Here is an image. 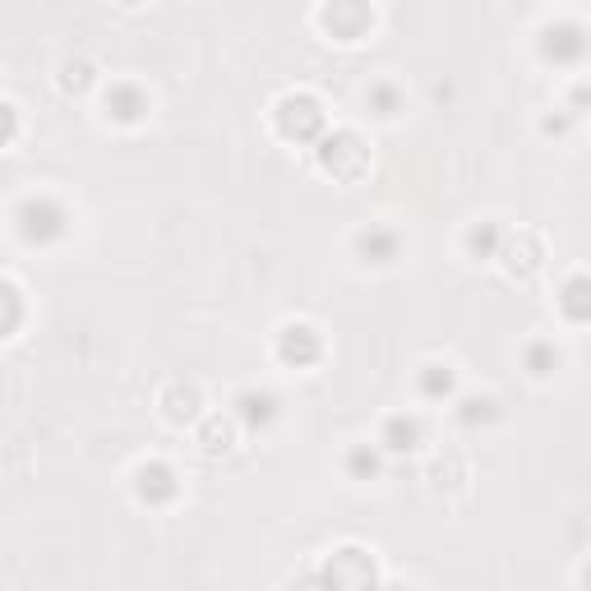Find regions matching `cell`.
I'll return each instance as SVG.
<instances>
[{
    "label": "cell",
    "instance_id": "6da1fadb",
    "mask_svg": "<svg viewBox=\"0 0 591 591\" xmlns=\"http://www.w3.org/2000/svg\"><path fill=\"white\" fill-rule=\"evenodd\" d=\"M328 591H374V559L361 550H338L328 564Z\"/></svg>",
    "mask_w": 591,
    "mask_h": 591
},
{
    "label": "cell",
    "instance_id": "7a4b0ae2",
    "mask_svg": "<svg viewBox=\"0 0 591 591\" xmlns=\"http://www.w3.org/2000/svg\"><path fill=\"white\" fill-rule=\"evenodd\" d=\"M356 254H361V264L388 268V264H398L402 236H398L393 227H379V222H370V227L356 231Z\"/></svg>",
    "mask_w": 591,
    "mask_h": 591
},
{
    "label": "cell",
    "instance_id": "3957f363",
    "mask_svg": "<svg viewBox=\"0 0 591 591\" xmlns=\"http://www.w3.org/2000/svg\"><path fill=\"white\" fill-rule=\"evenodd\" d=\"M148 116V97L134 84H111L107 88V121L116 125H134Z\"/></svg>",
    "mask_w": 591,
    "mask_h": 591
},
{
    "label": "cell",
    "instance_id": "277c9868",
    "mask_svg": "<svg viewBox=\"0 0 591 591\" xmlns=\"http://www.w3.org/2000/svg\"><path fill=\"white\" fill-rule=\"evenodd\" d=\"M384 448L388 453H416V448H421V421H416V416H388Z\"/></svg>",
    "mask_w": 591,
    "mask_h": 591
},
{
    "label": "cell",
    "instance_id": "5b68a950",
    "mask_svg": "<svg viewBox=\"0 0 591 591\" xmlns=\"http://www.w3.org/2000/svg\"><path fill=\"white\" fill-rule=\"evenodd\" d=\"M559 310H564L568 319L587 324V319H591V273H578V278H568V287L559 291Z\"/></svg>",
    "mask_w": 591,
    "mask_h": 591
},
{
    "label": "cell",
    "instance_id": "8992f818",
    "mask_svg": "<svg viewBox=\"0 0 591 591\" xmlns=\"http://www.w3.org/2000/svg\"><path fill=\"white\" fill-rule=\"evenodd\" d=\"M236 416H245V421H259V425H268L273 416H278V398L273 393H259V388H250V393H241L236 398Z\"/></svg>",
    "mask_w": 591,
    "mask_h": 591
},
{
    "label": "cell",
    "instance_id": "52a82bcc",
    "mask_svg": "<svg viewBox=\"0 0 591 591\" xmlns=\"http://www.w3.org/2000/svg\"><path fill=\"white\" fill-rule=\"evenodd\" d=\"M365 107H374V116H384V121H393V116L402 111L398 88H393V84H374V88H365Z\"/></svg>",
    "mask_w": 591,
    "mask_h": 591
},
{
    "label": "cell",
    "instance_id": "ba28073f",
    "mask_svg": "<svg viewBox=\"0 0 591 591\" xmlns=\"http://www.w3.org/2000/svg\"><path fill=\"white\" fill-rule=\"evenodd\" d=\"M527 365H531V374H536V379H550V374L559 370V351H555V342H536V347L527 351Z\"/></svg>",
    "mask_w": 591,
    "mask_h": 591
},
{
    "label": "cell",
    "instance_id": "9c48e42d",
    "mask_svg": "<svg viewBox=\"0 0 591 591\" xmlns=\"http://www.w3.org/2000/svg\"><path fill=\"white\" fill-rule=\"evenodd\" d=\"M347 471L351 476H356V481H365V476H374V471H379V453H374L370 444H356L347 453Z\"/></svg>",
    "mask_w": 591,
    "mask_h": 591
}]
</instances>
